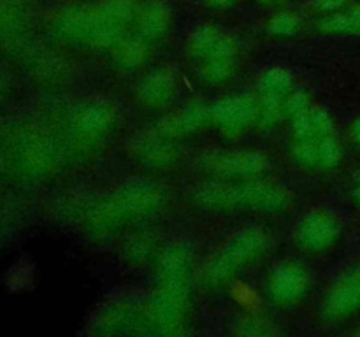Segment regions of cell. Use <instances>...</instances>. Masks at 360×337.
Wrapping results in <instances>:
<instances>
[{"instance_id":"cell-1","label":"cell","mask_w":360,"mask_h":337,"mask_svg":"<svg viewBox=\"0 0 360 337\" xmlns=\"http://www.w3.org/2000/svg\"><path fill=\"white\" fill-rule=\"evenodd\" d=\"M192 251L185 242H171L158 260V288L150 318L158 332L181 333L186 325Z\"/></svg>"},{"instance_id":"cell-2","label":"cell","mask_w":360,"mask_h":337,"mask_svg":"<svg viewBox=\"0 0 360 337\" xmlns=\"http://www.w3.org/2000/svg\"><path fill=\"white\" fill-rule=\"evenodd\" d=\"M164 192L151 181H127L116 186L91 214V227L112 230L157 209L164 202Z\"/></svg>"},{"instance_id":"cell-3","label":"cell","mask_w":360,"mask_h":337,"mask_svg":"<svg viewBox=\"0 0 360 337\" xmlns=\"http://www.w3.org/2000/svg\"><path fill=\"white\" fill-rule=\"evenodd\" d=\"M269 246V235L257 227H245L234 232L217 251L204 262L200 281L204 286H220L227 283L243 265L259 258Z\"/></svg>"},{"instance_id":"cell-4","label":"cell","mask_w":360,"mask_h":337,"mask_svg":"<svg viewBox=\"0 0 360 337\" xmlns=\"http://www.w3.org/2000/svg\"><path fill=\"white\" fill-rule=\"evenodd\" d=\"M204 171L217 174L220 178H255L269 167V160L264 153L248 150L206 151L197 160Z\"/></svg>"},{"instance_id":"cell-5","label":"cell","mask_w":360,"mask_h":337,"mask_svg":"<svg viewBox=\"0 0 360 337\" xmlns=\"http://www.w3.org/2000/svg\"><path fill=\"white\" fill-rule=\"evenodd\" d=\"M340 220L326 209H313L299 220L295 241L309 251H323L340 237Z\"/></svg>"},{"instance_id":"cell-6","label":"cell","mask_w":360,"mask_h":337,"mask_svg":"<svg viewBox=\"0 0 360 337\" xmlns=\"http://www.w3.org/2000/svg\"><path fill=\"white\" fill-rule=\"evenodd\" d=\"M309 288V274L295 260H283L273 269L267 283L271 298L278 304H294Z\"/></svg>"},{"instance_id":"cell-7","label":"cell","mask_w":360,"mask_h":337,"mask_svg":"<svg viewBox=\"0 0 360 337\" xmlns=\"http://www.w3.org/2000/svg\"><path fill=\"white\" fill-rule=\"evenodd\" d=\"M210 112L211 119L220 125L224 132L236 136L243 132L250 123L255 121L257 98L246 93L229 95L214 102L210 107Z\"/></svg>"},{"instance_id":"cell-8","label":"cell","mask_w":360,"mask_h":337,"mask_svg":"<svg viewBox=\"0 0 360 337\" xmlns=\"http://www.w3.org/2000/svg\"><path fill=\"white\" fill-rule=\"evenodd\" d=\"M360 308V263L352 267L343 274L330 290L327 291L323 300V315L327 318L340 319L350 316Z\"/></svg>"},{"instance_id":"cell-9","label":"cell","mask_w":360,"mask_h":337,"mask_svg":"<svg viewBox=\"0 0 360 337\" xmlns=\"http://www.w3.org/2000/svg\"><path fill=\"white\" fill-rule=\"evenodd\" d=\"M115 123V107L104 98H90L77 105L72 125L81 139L95 140L104 137Z\"/></svg>"},{"instance_id":"cell-10","label":"cell","mask_w":360,"mask_h":337,"mask_svg":"<svg viewBox=\"0 0 360 337\" xmlns=\"http://www.w3.org/2000/svg\"><path fill=\"white\" fill-rule=\"evenodd\" d=\"M190 200L204 209H236L245 207L243 183H202L190 190Z\"/></svg>"},{"instance_id":"cell-11","label":"cell","mask_w":360,"mask_h":337,"mask_svg":"<svg viewBox=\"0 0 360 337\" xmlns=\"http://www.w3.org/2000/svg\"><path fill=\"white\" fill-rule=\"evenodd\" d=\"M236 55H238V46L236 41L229 35H221L218 44L213 51L202 60V77L207 83H224L232 76L236 69Z\"/></svg>"},{"instance_id":"cell-12","label":"cell","mask_w":360,"mask_h":337,"mask_svg":"<svg viewBox=\"0 0 360 337\" xmlns=\"http://www.w3.org/2000/svg\"><path fill=\"white\" fill-rule=\"evenodd\" d=\"M211 118L210 107L202 104H190L185 105L179 111L172 112L167 118L162 119L158 123L157 132H160L162 136L169 137V139H176V137L188 136L193 133L195 130H199L207 119Z\"/></svg>"},{"instance_id":"cell-13","label":"cell","mask_w":360,"mask_h":337,"mask_svg":"<svg viewBox=\"0 0 360 337\" xmlns=\"http://www.w3.org/2000/svg\"><path fill=\"white\" fill-rule=\"evenodd\" d=\"M132 151L143 164L151 167H167L176 160V147L172 139L160 132L143 133L132 143Z\"/></svg>"},{"instance_id":"cell-14","label":"cell","mask_w":360,"mask_h":337,"mask_svg":"<svg viewBox=\"0 0 360 337\" xmlns=\"http://www.w3.org/2000/svg\"><path fill=\"white\" fill-rule=\"evenodd\" d=\"M137 28L148 41L164 37L172 23V11L165 0H146L139 6L136 14Z\"/></svg>"},{"instance_id":"cell-15","label":"cell","mask_w":360,"mask_h":337,"mask_svg":"<svg viewBox=\"0 0 360 337\" xmlns=\"http://www.w3.org/2000/svg\"><path fill=\"white\" fill-rule=\"evenodd\" d=\"M176 90V74L171 67H158L148 74L137 88V95L143 104L150 107H160L167 104Z\"/></svg>"},{"instance_id":"cell-16","label":"cell","mask_w":360,"mask_h":337,"mask_svg":"<svg viewBox=\"0 0 360 337\" xmlns=\"http://www.w3.org/2000/svg\"><path fill=\"white\" fill-rule=\"evenodd\" d=\"M97 23V6H77L60 16L58 30L63 37L70 39V41L90 44L91 34H94Z\"/></svg>"},{"instance_id":"cell-17","label":"cell","mask_w":360,"mask_h":337,"mask_svg":"<svg viewBox=\"0 0 360 337\" xmlns=\"http://www.w3.org/2000/svg\"><path fill=\"white\" fill-rule=\"evenodd\" d=\"M333 130L334 125L329 112L316 105H313L304 114L294 118V123H292V133L295 140L320 139V137L330 136Z\"/></svg>"},{"instance_id":"cell-18","label":"cell","mask_w":360,"mask_h":337,"mask_svg":"<svg viewBox=\"0 0 360 337\" xmlns=\"http://www.w3.org/2000/svg\"><path fill=\"white\" fill-rule=\"evenodd\" d=\"M148 56H150V44H148V39L141 34L122 37L115 46L116 63L125 69H136V67L143 65Z\"/></svg>"},{"instance_id":"cell-19","label":"cell","mask_w":360,"mask_h":337,"mask_svg":"<svg viewBox=\"0 0 360 337\" xmlns=\"http://www.w3.org/2000/svg\"><path fill=\"white\" fill-rule=\"evenodd\" d=\"M221 35H224V32L218 27H214V25H202V27L193 30L192 35H190L188 44H186L188 55L202 62L213 51V48L218 44Z\"/></svg>"},{"instance_id":"cell-20","label":"cell","mask_w":360,"mask_h":337,"mask_svg":"<svg viewBox=\"0 0 360 337\" xmlns=\"http://www.w3.org/2000/svg\"><path fill=\"white\" fill-rule=\"evenodd\" d=\"M319 28L327 34H360V6L323 18Z\"/></svg>"},{"instance_id":"cell-21","label":"cell","mask_w":360,"mask_h":337,"mask_svg":"<svg viewBox=\"0 0 360 337\" xmlns=\"http://www.w3.org/2000/svg\"><path fill=\"white\" fill-rule=\"evenodd\" d=\"M97 9L109 20L116 21L120 25L129 23L132 18H136L137 9H139V0H101L95 4Z\"/></svg>"},{"instance_id":"cell-22","label":"cell","mask_w":360,"mask_h":337,"mask_svg":"<svg viewBox=\"0 0 360 337\" xmlns=\"http://www.w3.org/2000/svg\"><path fill=\"white\" fill-rule=\"evenodd\" d=\"M281 98L283 97H276V95L260 91L259 98H257V125L262 126V128H269V126H273L280 119L281 111H283Z\"/></svg>"},{"instance_id":"cell-23","label":"cell","mask_w":360,"mask_h":337,"mask_svg":"<svg viewBox=\"0 0 360 337\" xmlns=\"http://www.w3.org/2000/svg\"><path fill=\"white\" fill-rule=\"evenodd\" d=\"M259 84L260 91H264V93L285 97L292 88V76L288 70L281 69V67H273L260 76Z\"/></svg>"},{"instance_id":"cell-24","label":"cell","mask_w":360,"mask_h":337,"mask_svg":"<svg viewBox=\"0 0 360 337\" xmlns=\"http://www.w3.org/2000/svg\"><path fill=\"white\" fill-rule=\"evenodd\" d=\"M316 150H319V167H336L343 158V147L333 133L316 139Z\"/></svg>"},{"instance_id":"cell-25","label":"cell","mask_w":360,"mask_h":337,"mask_svg":"<svg viewBox=\"0 0 360 337\" xmlns=\"http://www.w3.org/2000/svg\"><path fill=\"white\" fill-rule=\"evenodd\" d=\"M292 154L295 160L304 167H319V150L316 139L313 140H295L292 147Z\"/></svg>"},{"instance_id":"cell-26","label":"cell","mask_w":360,"mask_h":337,"mask_svg":"<svg viewBox=\"0 0 360 337\" xmlns=\"http://www.w3.org/2000/svg\"><path fill=\"white\" fill-rule=\"evenodd\" d=\"M299 20L292 13H278L267 23V30L273 35H292L297 32Z\"/></svg>"},{"instance_id":"cell-27","label":"cell","mask_w":360,"mask_h":337,"mask_svg":"<svg viewBox=\"0 0 360 337\" xmlns=\"http://www.w3.org/2000/svg\"><path fill=\"white\" fill-rule=\"evenodd\" d=\"M311 107V100H309L308 93H304V91H294V93H290L283 105V109L292 116V119L308 112Z\"/></svg>"},{"instance_id":"cell-28","label":"cell","mask_w":360,"mask_h":337,"mask_svg":"<svg viewBox=\"0 0 360 337\" xmlns=\"http://www.w3.org/2000/svg\"><path fill=\"white\" fill-rule=\"evenodd\" d=\"M350 0H313L311 7L316 13H336L338 9H341L343 6Z\"/></svg>"},{"instance_id":"cell-29","label":"cell","mask_w":360,"mask_h":337,"mask_svg":"<svg viewBox=\"0 0 360 337\" xmlns=\"http://www.w3.org/2000/svg\"><path fill=\"white\" fill-rule=\"evenodd\" d=\"M146 242H148V239H146V237H139V241H134V242H132L134 246H130L129 255L137 256V258H139V260L143 258V256H146V255H148Z\"/></svg>"},{"instance_id":"cell-30","label":"cell","mask_w":360,"mask_h":337,"mask_svg":"<svg viewBox=\"0 0 360 337\" xmlns=\"http://www.w3.org/2000/svg\"><path fill=\"white\" fill-rule=\"evenodd\" d=\"M350 133H352V137H354L355 143L360 144V118H357L354 121V125H352V128H350Z\"/></svg>"},{"instance_id":"cell-31","label":"cell","mask_w":360,"mask_h":337,"mask_svg":"<svg viewBox=\"0 0 360 337\" xmlns=\"http://www.w3.org/2000/svg\"><path fill=\"white\" fill-rule=\"evenodd\" d=\"M234 2L236 0H206L207 6H211V7H229V6H232Z\"/></svg>"},{"instance_id":"cell-32","label":"cell","mask_w":360,"mask_h":337,"mask_svg":"<svg viewBox=\"0 0 360 337\" xmlns=\"http://www.w3.org/2000/svg\"><path fill=\"white\" fill-rule=\"evenodd\" d=\"M354 197H355V200H357V202L360 204V183H357V185H355V190H354Z\"/></svg>"},{"instance_id":"cell-33","label":"cell","mask_w":360,"mask_h":337,"mask_svg":"<svg viewBox=\"0 0 360 337\" xmlns=\"http://www.w3.org/2000/svg\"><path fill=\"white\" fill-rule=\"evenodd\" d=\"M355 183H360V167L357 168V172H355Z\"/></svg>"},{"instance_id":"cell-34","label":"cell","mask_w":360,"mask_h":337,"mask_svg":"<svg viewBox=\"0 0 360 337\" xmlns=\"http://www.w3.org/2000/svg\"><path fill=\"white\" fill-rule=\"evenodd\" d=\"M260 2H266V4H269V2H274V0H260Z\"/></svg>"},{"instance_id":"cell-35","label":"cell","mask_w":360,"mask_h":337,"mask_svg":"<svg viewBox=\"0 0 360 337\" xmlns=\"http://www.w3.org/2000/svg\"><path fill=\"white\" fill-rule=\"evenodd\" d=\"M359 333H360V330H359Z\"/></svg>"}]
</instances>
